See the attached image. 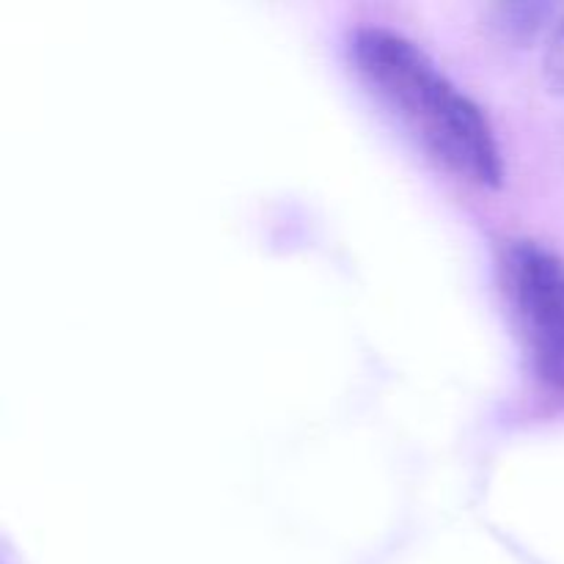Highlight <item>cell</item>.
Here are the masks:
<instances>
[{
  "instance_id": "cell-3",
  "label": "cell",
  "mask_w": 564,
  "mask_h": 564,
  "mask_svg": "<svg viewBox=\"0 0 564 564\" xmlns=\"http://www.w3.org/2000/svg\"><path fill=\"white\" fill-rule=\"evenodd\" d=\"M545 14V3H496L490 6V25L510 39H532Z\"/></svg>"
},
{
  "instance_id": "cell-4",
  "label": "cell",
  "mask_w": 564,
  "mask_h": 564,
  "mask_svg": "<svg viewBox=\"0 0 564 564\" xmlns=\"http://www.w3.org/2000/svg\"><path fill=\"white\" fill-rule=\"evenodd\" d=\"M543 72L549 86L554 91L564 94V14L554 22V28L549 33V42H545Z\"/></svg>"
},
{
  "instance_id": "cell-2",
  "label": "cell",
  "mask_w": 564,
  "mask_h": 564,
  "mask_svg": "<svg viewBox=\"0 0 564 564\" xmlns=\"http://www.w3.org/2000/svg\"><path fill=\"white\" fill-rule=\"evenodd\" d=\"M501 273L534 367L564 391V262L540 242L512 240Z\"/></svg>"
},
{
  "instance_id": "cell-1",
  "label": "cell",
  "mask_w": 564,
  "mask_h": 564,
  "mask_svg": "<svg viewBox=\"0 0 564 564\" xmlns=\"http://www.w3.org/2000/svg\"><path fill=\"white\" fill-rule=\"evenodd\" d=\"M350 53L369 86L441 163L479 185H499L505 165L488 116L416 42L391 28L361 25Z\"/></svg>"
}]
</instances>
